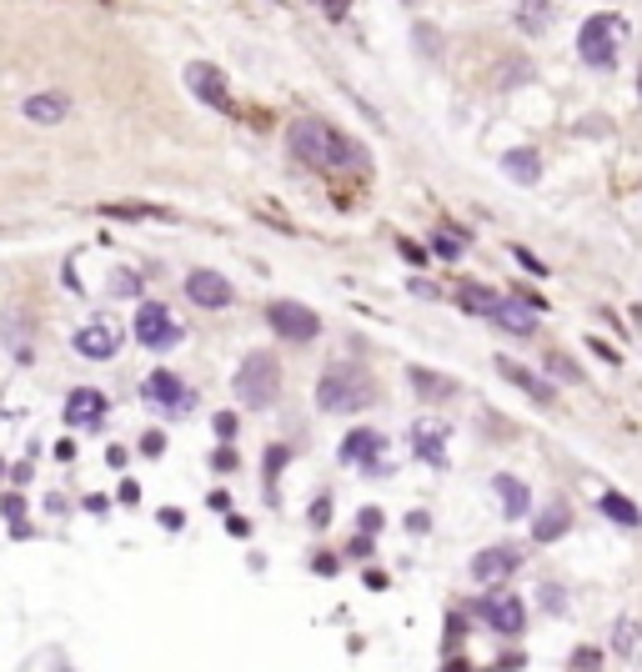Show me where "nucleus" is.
<instances>
[{"label": "nucleus", "instance_id": "obj_1", "mask_svg": "<svg viewBox=\"0 0 642 672\" xmlns=\"http://www.w3.org/2000/svg\"><path fill=\"white\" fill-rule=\"evenodd\" d=\"M286 141H291L296 161L311 166V171H357V166H367L362 146H352L347 136H337L327 121H296Z\"/></svg>", "mask_w": 642, "mask_h": 672}, {"label": "nucleus", "instance_id": "obj_2", "mask_svg": "<svg viewBox=\"0 0 642 672\" xmlns=\"http://www.w3.org/2000/svg\"><path fill=\"white\" fill-rule=\"evenodd\" d=\"M372 402H377V382L362 367H352V362L332 367L327 377L316 382V407L321 412H367Z\"/></svg>", "mask_w": 642, "mask_h": 672}, {"label": "nucleus", "instance_id": "obj_3", "mask_svg": "<svg viewBox=\"0 0 642 672\" xmlns=\"http://www.w3.org/2000/svg\"><path fill=\"white\" fill-rule=\"evenodd\" d=\"M622 41H627V21L612 16V11H602V16H587V21H582V31H577V56H582L587 66L607 71V66L617 61Z\"/></svg>", "mask_w": 642, "mask_h": 672}, {"label": "nucleus", "instance_id": "obj_4", "mask_svg": "<svg viewBox=\"0 0 642 672\" xmlns=\"http://www.w3.org/2000/svg\"><path fill=\"white\" fill-rule=\"evenodd\" d=\"M236 397L246 407H276V397H281V362L271 352H251L236 367Z\"/></svg>", "mask_w": 642, "mask_h": 672}, {"label": "nucleus", "instance_id": "obj_5", "mask_svg": "<svg viewBox=\"0 0 642 672\" xmlns=\"http://www.w3.org/2000/svg\"><path fill=\"white\" fill-rule=\"evenodd\" d=\"M131 326H136V342L151 347V352H171V347L181 342V326H176V316H171L161 301H146Z\"/></svg>", "mask_w": 642, "mask_h": 672}, {"label": "nucleus", "instance_id": "obj_6", "mask_svg": "<svg viewBox=\"0 0 642 672\" xmlns=\"http://www.w3.org/2000/svg\"><path fill=\"white\" fill-rule=\"evenodd\" d=\"M266 326L276 336H286V342H311V336L321 331V316L301 301H271L266 306Z\"/></svg>", "mask_w": 642, "mask_h": 672}, {"label": "nucleus", "instance_id": "obj_7", "mask_svg": "<svg viewBox=\"0 0 642 672\" xmlns=\"http://www.w3.org/2000/svg\"><path fill=\"white\" fill-rule=\"evenodd\" d=\"M477 617H482L492 632H502V637H517V632L527 627V607H522V597H512V592H497V597L477 602Z\"/></svg>", "mask_w": 642, "mask_h": 672}, {"label": "nucleus", "instance_id": "obj_8", "mask_svg": "<svg viewBox=\"0 0 642 672\" xmlns=\"http://www.w3.org/2000/svg\"><path fill=\"white\" fill-rule=\"evenodd\" d=\"M186 86H191L196 101H206V106H216V111L231 106L226 76H221V66H211V61H191V66H186Z\"/></svg>", "mask_w": 642, "mask_h": 672}, {"label": "nucleus", "instance_id": "obj_9", "mask_svg": "<svg viewBox=\"0 0 642 672\" xmlns=\"http://www.w3.org/2000/svg\"><path fill=\"white\" fill-rule=\"evenodd\" d=\"M141 397H146V402H156L161 412H176V417H181V412H191V392H186V387H181V377H176V372H166V367H161V372H151V377L141 382Z\"/></svg>", "mask_w": 642, "mask_h": 672}, {"label": "nucleus", "instance_id": "obj_10", "mask_svg": "<svg viewBox=\"0 0 642 672\" xmlns=\"http://www.w3.org/2000/svg\"><path fill=\"white\" fill-rule=\"evenodd\" d=\"M116 347H121V331H116V321H111V316H96V321H86V326L76 331V352H81V357H91V362L116 357Z\"/></svg>", "mask_w": 642, "mask_h": 672}, {"label": "nucleus", "instance_id": "obj_11", "mask_svg": "<svg viewBox=\"0 0 642 672\" xmlns=\"http://www.w3.org/2000/svg\"><path fill=\"white\" fill-rule=\"evenodd\" d=\"M186 296H191L196 306H206V311H221V306H231V281H226L221 271L196 266V271L186 276Z\"/></svg>", "mask_w": 642, "mask_h": 672}, {"label": "nucleus", "instance_id": "obj_12", "mask_svg": "<svg viewBox=\"0 0 642 672\" xmlns=\"http://www.w3.org/2000/svg\"><path fill=\"white\" fill-rule=\"evenodd\" d=\"M522 567V552L517 547H482L477 557H472V577L482 582V587H497L502 577H512Z\"/></svg>", "mask_w": 642, "mask_h": 672}, {"label": "nucleus", "instance_id": "obj_13", "mask_svg": "<svg viewBox=\"0 0 642 672\" xmlns=\"http://www.w3.org/2000/svg\"><path fill=\"white\" fill-rule=\"evenodd\" d=\"M106 412H111V402H106V392H96V387H76V392L66 397V422H71V427H101Z\"/></svg>", "mask_w": 642, "mask_h": 672}, {"label": "nucleus", "instance_id": "obj_14", "mask_svg": "<svg viewBox=\"0 0 642 672\" xmlns=\"http://www.w3.org/2000/svg\"><path fill=\"white\" fill-rule=\"evenodd\" d=\"M497 372H502V377H507L512 387H522V392H527V397H532L537 407H552V402H557V387H552L547 377L527 372L522 362H512V357H497Z\"/></svg>", "mask_w": 642, "mask_h": 672}, {"label": "nucleus", "instance_id": "obj_15", "mask_svg": "<svg viewBox=\"0 0 642 672\" xmlns=\"http://www.w3.org/2000/svg\"><path fill=\"white\" fill-rule=\"evenodd\" d=\"M387 442H382V432H372V427H357L347 442H342V462H357V467H367V472H387V462H377V452H382Z\"/></svg>", "mask_w": 642, "mask_h": 672}, {"label": "nucleus", "instance_id": "obj_16", "mask_svg": "<svg viewBox=\"0 0 642 672\" xmlns=\"http://www.w3.org/2000/svg\"><path fill=\"white\" fill-rule=\"evenodd\" d=\"M26 121L31 126H61L66 116H71V101L61 96V91H41V96H26Z\"/></svg>", "mask_w": 642, "mask_h": 672}, {"label": "nucleus", "instance_id": "obj_17", "mask_svg": "<svg viewBox=\"0 0 642 672\" xmlns=\"http://www.w3.org/2000/svg\"><path fill=\"white\" fill-rule=\"evenodd\" d=\"M502 176L517 181V186H537L542 181V156L532 146H517V151H502Z\"/></svg>", "mask_w": 642, "mask_h": 672}, {"label": "nucleus", "instance_id": "obj_18", "mask_svg": "<svg viewBox=\"0 0 642 672\" xmlns=\"http://www.w3.org/2000/svg\"><path fill=\"white\" fill-rule=\"evenodd\" d=\"M492 321H497L502 331H512V336H532V326H537L532 301H502V296H497V306H492Z\"/></svg>", "mask_w": 642, "mask_h": 672}, {"label": "nucleus", "instance_id": "obj_19", "mask_svg": "<svg viewBox=\"0 0 642 672\" xmlns=\"http://www.w3.org/2000/svg\"><path fill=\"white\" fill-rule=\"evenodd\" d=\"M567 527H572V507H567V502H547V507L537 512V522H532V537H537V542H557Z\"/></svg>", "mask_w": 642, "mask_h": 672}, {"label": "nucleus", "instance_id": "obj_20", "mask_svg": "<svg viewBox=\"0 0 642 672\" xmlns=\"http://www.w3.org/2000/svg\"><path fill=\"white\" fill-rule=\"evenodd\" d=\"M442 442H447V427H432V422H417V427H412V447H417V457H427L432 467H447Z\"/></svg>", "mask_w": 642, "mask_h": 672}, {"label": "nucleus", "instance_id": "obj_21", "mask_svg": "<svg viewBox=\"0 0 642 672\" xmlns=\"http://www.w3.org/2000/svg\"><path fill=\"white\" fill-rule=\"evenodd\" d=\"M517 26L527 36H542L552 26V6H547V0H522V6H517Z\"/></svg>", "mask_w": 642, "mask_h": 672}, {"label": "nucleus", "instance_id": "obj_22", "mask_svg": "<svg viewBox=\"0 0 642 672\" xmlns=\"http://www.w3.org/2000/svg\"><path fill=\"white\" fill-rule=\"evenodd\" d=\"M492 487H497V502H502L507 517H522V512H527V487H522L517 477H497Z\"/></svg>", "mask_w": 642, "mask_h": 672}, {"label": "nucleus", "instance_id": "obj_23", "mask_svg": "<svg viewBox=\"0 0 642 672\" xmlns=\"http://www.w3.org/2000/svg\"><path fill=\"white\" fill-rule=\"evenodd\" d=\"M457 306H462V311H472V316H492L497 291H492V286H462V291H457Z\"/></svg>", "mask_w": 642, "mask_h": 672}, {"label": "nucleus", "instance_id": "obj_24", "mask_svg": "<svg viewBox=\"0 0 642 672\" xmlns=\"http://www.w3.org/2000/svg\"><path fill=\"white\" fill-rule=\"evenodd\" d=\"M412 387H417L422 397H432V402H442V397H452V392H457V382H447V377H432L427 367H412Z\"/></svg>", "mask_w": 642, "mask_h": 672}, {"label": "nucleus", "instance_id": "obj_25", "mask_svg": "<svg viewBox=\"0 0 642 672\" xmlns=\"http://www.w3.org/2000/svg\"><path fill=\"white\" fill-rule=\"evenodd\" d=\"M612 647H617V657L637 662V657H642V627H637V622H617V632H612Z\"/></svg>", "mask_w": 642, "mask_h": 672}, {"label": "nucleus", "instance_id": "obj_26", "mask_svg": "<svg viewBox=\"0 0 642 672\" xmlns=\"http://www.w3.org/2000/svg\"><path fill=\"white\" fill-rule=\"evenodd\" d=\"M602 512H607L612 522H622V527H642V512H637L622 492H607V497H602Z\"/></svg>", "mask_w": 642, "mask_h": 672}, {"label": "nucleus", "instance_id": "obj_27", "mask_svg": "<svg viewBox=\"0 0 642 672\" xmlns=\"http://www.w3.org/2000/svg\"><path fill=\"white\" fill-rule=\"evenodd\" d=\"M0 512L11 517V532H16V537H26V532H31V527H26V502H21L16 492H6V497H0Z\"/></svg>", "mask_w": 642, "mask_h": 672}, {"label": "nucleus", "instance_id": "obj_28", "mask_svg": "<svg viewBox=\"0 0 642 672\" xmlns=\"http://www.w3.org/2000/svg\"><path fill=\"white\" fill-rule=\"evenodd\" d=\"M432 246H437L447 261H457V256L467 251V236H457V231H437V241H432Z\"/></svg>", "mask_w": 642, "mask_h": 672}, {"label": "nucleus", "instance_id": "obj_29", "mask_svg": "<svg viewBox=\"0 0 642 672\" xmlns=\"http://www.w3.org/2000/svg\"><path fill=\"white\" fill-rule=\"evenodd\" d=\"M106 216H156V221H166V211L161 206H101Z\"/></svg>", "mask_w": 642, "mask_h": 672}, {"label": "nucleus", "instance_id": "obj_30", "mask_svg": "<svg viewBox=\"0 0 642 672\" xmlns=\"http://www.w3.org/2000/svg\"><path fill=\"white\" fill-rule=\"evenodd\" d=\"M327 517H332V497H316L311 502V527H327Z\"/></svg>", "mask_w": 642, "mask_h": 672}, {"label": "nucleus", "instance_id": "obj_31", "mask_svg": "<svg viewBox=\"0 0 642 672\" xmlns=\"http://www.w3.org/2000/svg\"><path fill=\"white\" fill-rule=\"evenodd\" d=\"M116 291H121V296H136V291H141V276H136V271H116Z\"/></svg>", "mask_w": 642, "mask_h": 672}, {"label": "nucleus", "instance_id": "obj_32", "mask_svg": "<svg viewBox=\"0 0 642 672\" xmlns=\"http://www.w3.org/2000/svg\"><path fill=\"white\" fill-rule=\"evenodd\" d=\"M567 662H572V667H602V652H592V647H577Z\"/></svg>", "mask_w": 642, "mask_h": 672}, {"label": "nucleus", "instance_id": "obj_33", "mask_svg": "<svg viewBox=\"0 0 642 672\" xmlns=\"http://www.w3.org/2000/svg\"><path fill=\"white\" fill-rule=\"evenodd\" d=\"M141 452H146V457H161V452H166V437H161V432H146V437H141Z\"/></svg>", "mask_w": 642, "mask_h": 672}, {"label": "nucleus", "instance_id": "obj_34", "mask_svg": "<svg viewBox=\"0 0 642 672\" xmlns=\"http://www.w3.org/2000/svg\"><path fill=\"white\" fill-rule=\"evenodd\" d=\"M286 457H291L286 447H271V457H266V477H271V482H276V472L286 467Z\"/></svg>", "mask_w": 642, "mask_h": 672}, {"label": "nucleus", "instance_id": "obj_35", "mask_svg": "<svg viewBox=\"0 0 642 672\" xmlns=\"http://www.w3.org/2000/svg\"><path fill=\"white\" fill-rule=\"evenodd\" d=\"M357 522H362V532H367V537H372V532H382V512H377V507H362V517H357Z\"/></svg>", "mask_w": 642, "mask_h": 672}, {"label": "nucleus", "instance_id": "obj_36", "mask_svg": "<svg viewBox=\"0 0 642 672\" xmlns=\"http://www.w3.org/2000/svg\"><path fill=\"white\" fill-rule=\"evenodd\" d=\"M161 527H171V532H181V527H186V517H181L176 507H161Z\"/></svg>", "mask_w": 642, "mask_h": 672}, {"label": "nucleus", "instance_id": "obj_37", "mask_svg": "<svg viewBox=\"0 0 642 672\" xmlns=\"http://www.w3.org/2000/svg\"><path fill=\"white\" fill-rule=\"evenodd\" d=\"M231 432H236V417L221 412V417H216V437H231Z\"/></svg>", "mask_w": 642, "mask_h": 672}, {"label": "nucleus", "instance_id": "obj_38", "mask_svg": "<svg viewBox=\"0 0 642 672\" xmlns=\"http://www.w3.org/2000/svg\"><path fill=\"white\" fill-rule=\"evenodd\" d=\"M316 572H321V577H332V572H337V557L321 552V557H316Z\"/></svg>", "mask_w": 642, "mask_h": 672}, {"label": "nucleus", "instance_id": "obj_39", "mask_svg": "<svg viewBox=\"0 0 642 672\" xmlns=\"http://www.w3.org/2000/svg\"><path fill=\"white\" fill-rule=\"evenodd\" d=\"M402 256H407V261H427V251H422L417 241H402Z\"/></svg>", "mask_w": 642, "mask_h": 672}, {"label": "nucleus", "instance_id": "obj_40", "mask_svg": "<svg viewBox=\"0 0 642 672\" xmlns=\"http://www.w3.org/2000/svg\"><path fill=\"white\" fill-rule=\"evenodd\" d=\"M517 261H522V266H527V271H537V276H542V261H537V256H532V251H522V246H517Z\"/></svg>", "mask_w": 642, "mask_h": 672}, {"label": "nucleus", "instance_id": "obj_41", "mask_svg": "<svg viewBox=\"0 0 642 672\" xmlns=\"http://www.w3.org/2000/svg\"><path fill=\"white\" fill-rule=\"evenodd\" d=\"M226 532H231V537H246V532H251V522H246V517H231V522H226Z\"/></svg>", "mask_w": 642, "mask_h": 672}, {"label": "nucleus", "instance_id": "obj_42", "mask_svg": "<svg viewBox=\"0 0 642 672\" xmlns=\"http://www.w3.org/2000/svg\"><path fill=\"white\" fill-rule=\"evenodd\" d=\"M552 367H557V377H567V382L577 377V367H567V357H552Z\"/></svg>", "mask_w": 642, "mask_h": 672}, {"label": "nucleus", "instance_id": "obj_43", "mask_svg": "<svg viewBox=\"0 0 642 672\" xmlns=\"http://www.w3.org/2000/svg\"><path fill=\"white\" fill-rule=\"evenodd\" d=\"M211 462H216V467H221V472H231V467H236V452H216V457H211Z\"/></svg>", "mask_w": 642, "mask_h": 672}, {"label": "nucleus", "instance_id": "obj_44", "mask_svg": "<svg viewBox=\"0 0 642 672\" xmlns=\"http://www.w3.org/2000/svg\"><path fill=\"white\" fill-rule=\"evenodd\" d=\"M321 6H327L332 16H342V11H347V0H321Z\"/></svg>", "mask_w": 642, "mask_h": 672}, {"label": "nucleus", "instance_id": "obj_45", "mask_svg": "<svg viewBox=\"0 0 642 672\" xmlns=\"http://www.w3.org/2000/svg\"><path fill=\"white\" fill-rule=\"evenodd\" d=\"M637 96H642V66H637Z\"/></svg>", "mask_w": 642, "mask_h": 672}, {"label": "nucleus", "instance_id": "obj_46", "mask_svg": "<svg viewBox=\"0 0 642 672\" xmlns=\"http://www.w3.org/2000/svg\"><path fill=\"white\" fill-rule=\"evenodd\" d=\"M0 477H6V462H0Z\"/></svg>", "mask_w": 642, "mask_h": 672}, {"label": "nucleus", "instance_id": "obj_47", "mask_svg": "<svg viewBox=\"0 0 642 672\" xmlns=\"http://www.w3.org/2000/svg\"><path fill=\"white\" fill-rule=\"evenodd\" d=\"M402 6H412V0H402Z\"/></svg>", "mask_w": 642, "mask_h": 672}]
</instances>
